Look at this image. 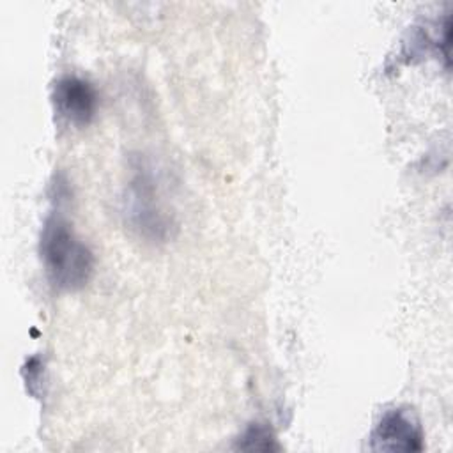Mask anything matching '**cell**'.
Wrapping results in <instances>:
<instances>
[{"mask_svg":"<svg viewBox=\"0 0 453 453\" xmlns=\"http://www.w3.org/2000/svg\"><path fill=\"white\" fill-rule=\"evenodd\" d=\"M127 202V214L134 228L145 235H150L152 239H163L166 235L170 223L157 203L154 184L150 182L149 175L140 172L133 179Z\"/></svg>","mask_w":453,"mask_h":453,"instance_id":"cell-4","label":"cell"},{"mask_svg":"<svg viewBox=\"0 0 453 453\" xmlns=\"http://www.w3.org/2000/svg\"><path fill=\"white\" fill-rule=\"evenodd\" d=\"M423 430L418 418L403 407H393L382 412L370 434L368 448L373 451H421Z\"/></svg>","mask_w":453,"mask_h":453,"instance_id":"cell-2","label":"cell"},{"mask_svg":"<svg viewBox=\"0 0 453 453\" xmlns=\"http://www.w3.org/2000/svg\"><path fill=\"white\" fill-rule=\"evenodd\" d=\"M39 253L48 281L60 292L83 288L94 274V253L60 214H50L42 225Z\"/></svg>","mask_w":453,"mask_h":453,"instance_id":"cell-1","label":"cell"},{"mask_svg":"<svg viewBox=\"0 0 453 453\" xmlns=\"http://www.w3.org/2000/svg\"><path fill=\"white\" fill-rule=\"evenodd\" d=\"M53 106L58 117L73 126H87L97 110V92L90 81L67 74L53 85Z\"/></svg>","mask_w":453,"mask_h":453,"instance_id":"cell-3","label":"cell"},{"mask_svg":"<svg viewBox=\"0 0 453 453\" xmlns=\"http://www.w3.org/2000/svg\"><path fill=\"white\" fill-rule=\"evenodd\" d=\"M235 448L244 451H278L280 444L267 425L251 423L237 439Z\"/></svg>","mask_w":453,"mask_h":453,"instance_id":"cell-5","label":"cell"}]
</instances>
